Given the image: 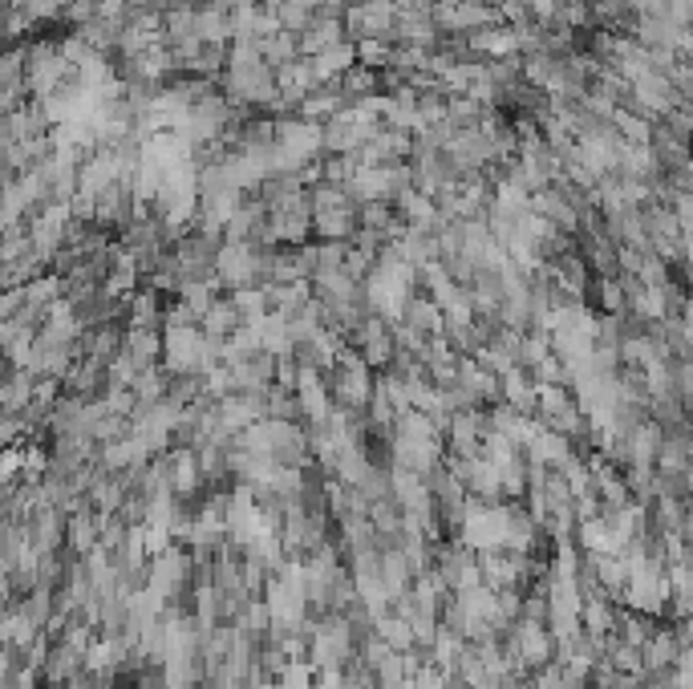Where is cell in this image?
Wrapping results in <instances>:
<instances>
[{
    "label": "cell",
    "mask_w": 693,
    "mask_h": 689,
    "mask_svg": "<svg viewBox=\"0 0 693 689\" xmlns=\"http://www.w3.org/2000/svg\"><path fill=\"white\" fill-rule=\"evenodd\" d=\"M268 252L264 244H227L219 248L215 276L223 292H240V288H264L268 284Z\"/></svg>",
    "instance_id": "1"
},
{
    "label": "cell",
    "mask_w": 693,
    "mask_h": 689,
    "mask_svg": "<svg viewBox=\"0 0 693 689\" xmlns=\"http://www.w3.org/2000/svg\"><path fill=\"white\" fill-rule=\"evenodd\" d=\"M349 349H357V357H361L373 373H385V369L394 365V353H398L394 321H385L381 313H369V317L349 333Z\"/></svg>",
    "instance_id": "2"
},
{
    "label": "cell",
    "mask_w": 693,
    "mask_h": 689,
    "mask_svg": "<svg viewBox=\"0 0 693 689\" xmlns=\"http://www.w3.org/2000/svg\"><path fill=\"white\" fill-rule=\"evenodd\" d=\"M276 82H280V110H276V114H296L300 102H304L308 94L321 90L317 69H313V61H308V57H300V61L276 69Z\"/></svg>",
    "instance_id": "3"
},
{
    "label": "cell",
    "mask_w": 693,
    "mask_h": 689,
    "mask_svg": "<svg viewBox=\"0 0 693 689\" xmlns=\"http://www.w3.org/2000/svg\"><path fill=\"white\" fill-rule=\"evenodd\" d=\"M402 325H410V329H418V333H426V337H438L442 333V325H446V317H442V304L430 296V292H422V288H414L410 292V300L402 304V317H398Z\"/></svg>",
    "instance_id": "4"
},
{
    "label": "cell",
    "mask_w": 693,
    "mask_h": 689,
    "mask_svg": "<svg viewBox=\"0 0 693 689\" xmlns=\"http://www.w3.org/2000/svg\"><path fill=\"white\" fill-rule=\"evenodd\" d=\"M244 325H248V317L240 313V304H236V296H231V292H223V296L211 304V313L203 317V333H207L211 341H231Z\"/></svg>",
    "instance_id": "5"
},
{
    "label": "cell",
    "mask_w": 693,
    "mask_h": 689,
    "mask_svg": "<svg viewBox=\"0 0 693 689\" xmlns=\"http://www.w3.org/2000/svg\"><path fill=\"white\" fill-rule=\"evenodd\" d=\"M341 41H349L345 21H341V17H325V13H317V21L300 33V57H321V53H329V49L341 45Z\"/></svg>",
    "instance_id": "6"
},
{
    "label": "cell",
    "mask_w": 693,
    "mask_h": 689,
    "mask_svg": "<svg viewBox=\"0 0 693 689\" xmlns=\"http://www.w3.org/2000/svg\"><path fill=\"white\" fill-rule=\"evenodd\" d=\"M349 102H345V94H341V86L337 82H329V86H321V90H313V94H308L304 102H300V118H308V122H329V118H337L341 110H345Z\"/></svg>",
    "instance_id": "7"
},
{
    "label": "cell",
    "mask_w": 693,
    "mask_h": 689,
    "mask_svg": "<svg viewBox=\"0 0 693 689\" xmlns=\"http://www.w3.org/2000/svg\"><path fill=\"white\" fill-rule=\"evenodd\" d=\"M195 37L203 45H231V13L215 9V5H199V17H195Z\"/></svg>",
    "instance_id": "8"
},
{
    "label": "cell",
    "mask_w": 693,
    "mask_h": 689,
    "mask_svg": "<svg viewBox=\"0 0 693 689\" xmlns=\"http://www.w3.org/2000/svg\"><path fill=\"white\" fill-rule=\"evenodd\" d=\"M260 53H264V61H268L272 69H284V65L300 61V33L280 29V33H272V37L260 41Z\"/></svg>",
    "instance_id": "9"
},
{
    "label": "cell",
    "mask_w": 693,
    "mask_h": 689,
    "mask_svg": "<svg viewBox=\"0 0 693 689\" xmlns=\"http://www.w3.org/2000/svg\"><path fill=\"white\" fill-rule=\"evenodd\" d=\"M357 61L369 65V69H394V61H398V45H394V41H385V37L357 41Z\"/></svg>",
    "instance_id": "10"
},
{
    "label": "cell",
    "mask_w": 693,
    "mask_h": 689,
    "mask_svg": "<svg viewBox=\"0 0 693 689\" xmlns=\"http://www.w3.org/2000/svg\"><path fill=\"white\" fill-rule=\"evenodd\" d=\"M272 9L280 17V29H288V33H304L308 25L317 21V9L304 5V0H280V5H272Z\"/></svg>",
    "instance_id": "11"
}]
</instances>
